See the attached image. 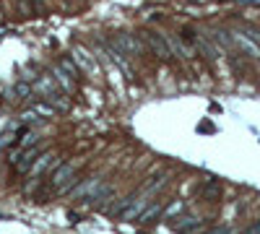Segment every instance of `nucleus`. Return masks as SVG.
<instances>
[{
	"mask_svg": "<svg viewBox=\"0 0 260 234\" xmlns=\"http://www.w3.org/2000/svg\"><path fill=\"white\" fill-rule=\"evenodd\" d=\"M57 164H60L57 154H52V151L39 154V156L34 159V164L29 166V185H26V193H31V190L42 182V177H45L47 172H52V169H55Z\"/></svg>",
	"mask_w": 260,
	"mask_h": 234,
	"instance_id": "f257e3e1",
	"label": "nucleus"
},
{
	"mask_svg": "<svg viewBox=\"0 0 260 234\" xmlns=\"http://www.w3.org/2000/svg\"><path fill=\"white\" fill-rule=\"evenodd\" d=\"M110 45L115 47V50H120L125 57L130 55V57H141L143 55V42L138 39V37H133V34H115L112 39H110Z\"/></svg>",
	"mask_w": 260,
	"mask_h": 234,
	"instance_id": "f03ea898",
	"label": "nucleus"
},
{
	"mask_svg": "<svg viewBox=\"0 0 260 234\" xmlns=\"http://www.w3.org/2000/svg\"><path fill=\"white\" fill-rule=\"evenodd\" d=\"M141 42H143V47H148L159 60H172V50H169V45H167V37H164V34L143 31V34H141Z\"/></svg>",
	"mask_w": 260,
	"mask_h": 234,
	"instance_id": "7ed1b4c3",
	"label": "nucleus"
},
{
	"mask_svg": "<svg viewBox=\"0 0 260 234\" xmlns=\"http://www.w3.org/2000/svg\"><path fill=\"white\" fill-rule=\"evenodd\" d=\"M104 182V177L102 175H91V177H86V180H78L73 187H71V195L73 198H91L96 190H99V185Z\"/></svg>",
	"mask_w": 260,
	"mask_h": 234,
	"instance_id": "20e7f679",
	"label": "nucleus"
},
{
	"mask_svg": "<svg viewBox=\"0 0 260 234\" xmlns=\"http://www.w3.org/2000/svg\"><path fill=\"white\" fill-rule=\"evenodd\" d=\"M73 57H76V62H78V71H86L89 76H96V73H99L91 50H86V47L78 45V47H73Z\"/></svg>",
	"mask_w": 260,
	"mask_h": 234,
	"instance_id": "39448f33",
	"label": "nucleus"
},
{
	"mask_svg": "<svg viewBox=\"0 0 260 234\" xmlns=\"http://www.w3.org/2000/svg\"><path fill=\"white\" fill-rule=\"evenodd\" d=\"M73 177H76V164H57L52 177H50V187L52 190H60L65 182H71Z\"/></svg>",
	"mask_w": 260,
	"mask_h": 234,
	"instance_id": "423d86ee",
	"label": "nucleus"
},
{
	"mask_svg": "<svg viewBox=\"0 0 260 234\" xmlns=\"http://www.w3.org/2000/svg\"><path fill=\"white\" fill-rule=\"evenodd\" d=\"M104 52L110 55V60L115 62V65H117V68H120V71H122L127 78H136V68H133V62H130V60H127V57H125L120 50H115V47L110 45V42L104 45Z\"/></svg>",
	"mask_w": 260,
	"mask_h": 234,
	"instance_id": "0eeeda50",
	"label": "nucleus"
},
{
	"mask_svg": "<svg viewBox=\"0 0 260 234\" xmlns=\"http://www.w3.org/2000/svg\"><path fill=\"white\" fill-rule=\"evenodd\" d=\"M172 229L180 234H198L203 229V221L198 216H177V219H172Z\"/></svg>",
	"mask_w": 260,
	"mask_h": 234,
	"instance_id": "6e6552de",
	"label": "nucleus"
},
{
	"mask_svg": "<svg viewBox=\"0 0 260 234\" xmlns=\"http://www.w3.org/2000/svg\"><path fill=\"white\" fill-rule=\"evenodd\" d=\"M232 45H237L247 57H260V45H255V42L242 31H232Z\"/></svg>",
	"mask_w": 260,
	"mask_h": 234,
	"instance_id": "1a4fd4ad",
	"label": "nucleus"
},
{
	"mask_svg": "<svg viewBox=\"0 0 260 234\" xmlns=\"http://www.w3.org/2000/svg\"><path fill=\"white\" fill-rule=\"evenodd\" d=\"M161 211H164V200H151L143 211H141V216H138V221L141 224H154V221H159L161 219Z\"/></svg>",
	"mask_w": 260,
	"mask_h": 234,
	"instance_id": "9d476101",
	"label": "nucleus"
},
{
	"mask_svg": "<svg viewBox=\"0 0 260 234\" xmlns=\"http://www.w3.org/2000/svg\"><path fill=\"white\" fill-rule=\"evenodd\" d=\"M50 76H52V81L57 83V86L60 89H65V94H73L76 91V81L68 76V73H65L60 65H52V71H50Z\"/></svg>",
	"mask_w": 260,
	"mask_h": 234,
	"instance_id": "9b49d317",
	"label": "nucleus"
},
{
	"mask_svg": "<svg viewBox=\"0 0 260 234\" xmlns=\"http://www.w3.org/2000/svg\"><path fill=\"white\" fill-rule=\"evenodd\" d=\"M167 45H169V50H172V57H185V60H190L192 55H195V50L192 47H187L185 42L180 39V37H167Z\"/></svg>",
	"mask_w": 260,
	"mask_h": 234,
	"instance_id": "f8f14e48",
	"label": "nucleus"
},
{
	"mask_svg": "<svg viewBox=\"0 0 260 234\" xmlns=\"http://www.w3.org/2000/svg\"><path fill=\"white\" fill-rule=\"evenodd\" d=\"M31 91H37V94H42V96H50V94L57 91V83L52 81V76H39V78H34V83H31Z\"/></svg>",
	"mask_w": 260,
	"mask_h": 234,
	"instance_id": "ddd939ff",
	"label": "nucleus"
},
{
	"mask_svg": "<svg viewBox=\"0 0 260 234\" xmlns=\"http://www.w3.org/2000/svg\"><path fill=\"white\" fill-rule=\"evenodd\" d=\"M182 211H185V200H172L169 206H164L161 219H164V221H172V219H177Z\"/></svg>",
	"mask_w": 260,
	"mask_h": 234,
	"instance_id": "4468645a",
	"label": "nucleus"
},
{
	"mask_svg": "<svg viewBox=\"0 0 260 234\" xmlns=\"http://www.w3.org/2000/svg\"><path fill=\"white\" fill-rule=\"evenodd\" d=\"M29 96H31V83H26V81H18L8 91V99H29Z\"/></svg>",
	"mask_w": 260,
	"mask_h": 234,
	"instance_id": "2eb2a0df",
	"label": "nucleus"
},
{
	"mask_svg": "<svg viewBox=\"0 0 260 234\" xmlns=\"http://www.w3.org/2000/svg\"><path fill=\"white\" fill-rule=\"evenodd\" d=\"M45 102L50 104V107H52L55 112H65V110H68V107H71V102H68V99H65V96H60L57 91H55V94H50V96H45Z\"/></svg>",
	"mask_w": 260,
	"mask_h": 234,
	"instance_id": "dca6fc26",
	"label": "nucleus"
},
{
	"mask_svg": "<svg viewBox=\"0 0 260 234\" xmlns=\"http://www.w3.org/2000/svg\"><path fill=\"white\" fill-rule=\"evenodd\" d=\"M60 68H62L65 73H68V76H71L73 81H76V78H81V71H78V65H76V62H73L71 57H62V62H60Z\"/></svg>",
	"mask_w": 260,
	"mask_h": 234,
	"instance_id": "f3484780",
	"label": "nucleus"
},
{
	"mask_svg": "<svg viewBox=\"0 0 260 234\" xmlns=\"http://www.w3.org/2000/svg\"><path fill=\"white\" fill-rule=\"evenodd\" d=\"M31 110H34V112H37L39 117H52V115H55V110L50 107V104H47V102H39V104H34V107H31Z\"/></svg>",
	"mask_w": 260,
	"mask_h": 234,
	"instance_id": "a211bd4d",
	"label": "nucleus"
},
{
	"mask_svg": "<svg viewBox=\"0 0 260 234\" xmlns=\"http://www.w3.org/2000/svg\"><path fill=\"white\" fill-rule=\"evenodd\" d=\"M213 39H216V42H221L224 47H234V45H232V34H229V31L216 29V31H213Z\"/></svg>",
	"mask_w": 260,
	"mask_h": 234,
	"instance_id": "6ab92c4d",
	"label": "nucleus"
},
{
	"mask_svg": "<svg viewBox=\"0 0 260 234\" xmlns=\"http://www.w3.org/2000/svg\"><path fill=\"white\" fill-rule=\"evenodd\" d=\"M39 120V115L34 112V110H26V112H21V122L24 125H31V122H37Z\"/></svg>",
	"mask_w": 260,
	"mask_h": 234,
	"instance_id": "aec40b11",
	"label": "nucleus"
},
{
	"mask_svg": "<svg viewBox=\"0 0 260 234\" xmlns=\"http://www.w3.org/2000/svg\"><path fill=\"white\" fill-rule=\"evenodd\" d=\"M206 234H234L229 226H216V229H211V231H206Z\"/></svg>",
	"mask_w": 260,
	"mask_h": 234,
	"instance_id": "412c9836",
	"label": "nucleus"
}]
</instances>
